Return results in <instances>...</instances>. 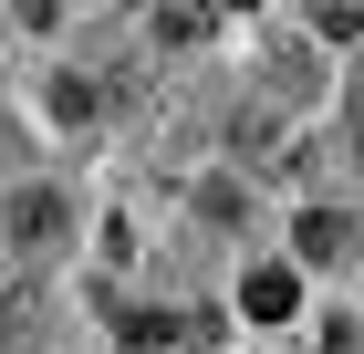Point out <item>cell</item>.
<instances>
[{
  "label": "cell",
  "mask_w": 364,
  "mask_h": 354,
  "mask_svg": "<svg viewBox=\"0 0 364 354\" xmlns=\"http://www.w3.org/2000/svg\"><path fill=\"white\" fill-rule=\"evenodd\" d=\"M291 250H302L312 271H333V261H354V219H343V209H302V229H291Z\"/></svg>",
  "instance_id": "obj_1"
},
{
  "label": "cell",
  "mask_w": 364,
  "mask_h": 354,
  "mask_svg": "<svg viewBox=\"0 0 364 354\" xmlns=\"http://www.w3.org/2000/svg\"><path fill=\"white\" fill-rule=\"evenodd\" d=\"M240 313H250V323H291V313H302V281L291 271H250L240 281Z\"/></svg>",
  "instance_id": "obj_2"
},
{
  "label": "cell",
  "mask_w": 364,
  "mask_h": 354,
  "mask_svg": "<svg viewBox=\"0 0 364 354\" xmlns=\"http://www.w3.org/2000/svg\"><path fill=\"white\" fill-rule=\"evenodd\" d=\"M53 115H63V125H94V115H105V94H94L84 73H63V83H53Z\"/></svg>",
  "instance_id": "obj_3"
},
{
  "label": "cell",
  "mask_w": 364,
  "mask_h": 354,
  "mask_svg": "<svg viewBox=\"0 0 364 354\" xmlns=\"http://www.w3.org/2000/svg\"><path fill=\"white\" fill-rule=\"evenodd\" d=\"M11 229H21V240H53V229H63V198H42V188H31L21 209H11Z\"/></svg>",
  "instance_id": "obj_4"
},
{
  "label": "cell",
  "mask_w": 364,
  "mask_h": 354,
  "mask_svg": "<svg viewBox=\"0 0 364 354\" xmlns=\"http://www.w3.org/2000/svg\"><path fill=\"white\" fill-rule=\"evenodd\" d=\"M208 31H219L208 11H156V42H177V53H188V42H208Z\"/></svg>",
  "instance_id": "obj_5"
},
{
  "label": "cell",
  "mask_w": 364,
  "mask_h": 354,
  "mask_svg": "<svg viewBox=\"0 0 364 354\" xmlns=\"http://www.w3.org/2000/svg\"><path fill=\"white\" fill-rule=\"evenodd\" d=\"M312 31H323V42H354V31H364V11H354V0H333V11H312Z\"/></svg>",
  "instance_id": "obj_6"
},
{
  "label": "cell",
  "mask_w": 364,
  "mask_h": 354,
  "mask_svg": "<svg viewBox=\"0 0 364 354\" xmlns=\"http://www.w3.org/2000/svg\"><path fill=\"white\" fill-rule=\"evenodd\" d=\"M114 344H136V354H156V344H177V333L156 323V313H125V333H114Z\"/></svg>",
  "instance_id": "obj_7"
},
{
  "label": "cell",
  "mask_w": 364,
  "mask_h": 354,
  "mask_svg": "<svg viewBox=\"0 0 364 354\" xmlns=\"http://www.w3.org/2000/svg\"><path fill=\"white\" fill-rule=\"evenodd\" d=\"M312 344H323V354H364V333H354V323H323Z\"/></svg>",
  "instance_id": "obj_8"
},
{
  "label": "cell",
  "mask_w": 364,
  "mask_h": 354,
  "mask_svg": "<svg viewBox=\"0 0 364 354\" xmlns=\"http://www.w3.org/2000/svg\"><path fill=\"white\" fill-rule=\"evenodd\" d=\"M354 157H364V105H354Z\"/></svg>",
  "instance_id": "obj_9"
}]
</instances>
